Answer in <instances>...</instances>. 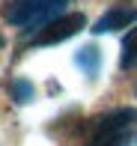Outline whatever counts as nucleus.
<instances>
[{
    "label": "nucleus",
    "instance_id": "nucleus-3",
    "mask_svg": "<svg viewBox=\"0 0 137 146\" xmlns=\"http://www.w3.org/2000/svg\"><path fill=\"white\" fill-rule=\"evenodd\" d=\"M83 24H87V18H83L81 12H71V15H60V18L48 21L42 30L36 33L33 45H57V42H63V39L75 36V33L81 30Z\"/></svg>",
    "mask_w": 137,
    "mask_h": 146
},
{
    "label": "nucleus",
    "instance_id": "nucleus-1",
    "mask_svg": "<svg viewBox=\"0 0 137 146\" xmlns=\"http://www.w3.org/2000/svg\"><path fill=\"white\" fill-rule=\"evenodd\" d=\"M66 0H6L3 3V21L15 24L24 30H42L48 21L63 15Z\"/></svg>",
    "mask_w": 137,
    "mask_h": 146
},
{
    "label": "nucleus",
    "instance_id": "nucleus-7",
    "mask_svg": "<svg viewBox=\"0 0 137 146\" xmlns=\"http://www.w3.org/2000/svg\"><path fill=\"white\" fill-rule=\"evenodd\" d=\"M12 96H15V102H30L33 98V87H30L27 81H12Z\"/></svg>",
    "mask_w": 137,
    "mask_h": 146
},
{
    "label": "nucleus",
    "instance_id": "nucleus-6",
    "mask_svg": "<svg viewBox=\"0 0 137 146\" xmlns=\"http://www.w3.org/2000/svg\"><path fill=\"white\" fill-rule=\"evenodd\" d=\"M137 63V27L122 39V69H131Z\"/></svg>",
    "mask_w": 137,
    "mask_h": 146
},
{
    "label": "nucleus",
    "instance_id": "nucleus-5",
    "mask_svg": "<svg viewBox=\"0 0 137 146\" xmlns=\"http://www.w3.org/2000/svg\"><path fill=\"white\" fill-rule=\"evenodd\" d=\"M75 63L81 66L87 75H95V72H99V48H93V45L81 48V51H77V57H75Z\"/></svg>",
    "mask_w": 137,
    "mask_h": 146
},
{
    "label": "nucleus",
    "instance_id": "nucleus-2",
    "mask_svg": "<svg viewBox=\"0 0 137 146\" xmlns=\"http://www.w3.org/2000/svg\"><path fill=\"white\" fill-rule=\"evenodd\" d=\"M134 110H110L89 122L87 146H128L131 143Z\"/></svg>",
    "mask_w": 137,
    "mask_h": 146
},
{
    "label": "nucleus",
    "instance_id": "nucleus-8",
    "mask_svg": "<svg viewBox=\"0 0 137 146\" xmlns=\"http://www.w3.org/2000/svg\"><path fill=\"white\" fill-rule=\"evenodd\" d=\"M0 45H3V39H0Z\"/></svg>",
    "mask_w": 137,
    "mask_h": 146
},
{
    "label": "nucleus",
    "instance_id": "nucleus-4",
    "mask_svg": "<svg viewBox=\"0 0 137 146\" xmlns=\"http://www.w3.org/2000/svg\"><path fill=\"white\" fill-rule=\"evenodd\" d=\"M137 21V9L131 6H113L110 12H104V15L95 21V33H110V30H119V27H128V24Z\"/></svg>",
    "mask_w": 137,
    "mask_h": 146
}]
</instances>
